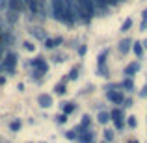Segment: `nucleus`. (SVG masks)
I'll use <instances>...</instances> for the list:
<instances>
[{
	"instance_id": "obj_3",
	"label": "nucleus",
	"mask_w": 147,
	"mask_h": 143,
	"mask_svg": "<svg viewBox=\"0 0 147 143\" xmlns=\"http://www.w3.org/2000/svg\"><path fill=\"white\" fill-rule=\"evenodd\" d=\"M52 17L65 24V9H63L61 0H52Z\"/></svg>"
},
{
	"instance_id": "obj_35",
	"label": "nucleus",
	"mask_w": 147,
	"mask_h": 143,
	"mask_svg": "<svg viewBox=\"0 0 147 143\" xmlns=\"http://www.w3.org/2000/svg\"><path fill=\"white\" fill-rule=\"evenodd\" d=\"M4 2H6V0H0V4H4Z\"/></svg>"
},
{
	"instance_id": "obj_17",
	"label": "nucleus",
	"mask_w": 147,
	"mask_h": 143,
	"mask_svg": "<svg viewBox=\"0 0 147 143\" xmlns=\"http://www.w3.org/2000/svg\"><path fill=\"white\" fill-rule=\"evenodd\" d=\"M63 111H65V115H67V113H73V111H75V104L67 102V104L63 106Z\"/></svg>"
},
{
	"instance_id": "obj_13",
	"label": "nucleus",
	"mask_w": 147,
	"mask_h": 143,
	"mask_svg": "<svg viewBox=\"0 0 147 143\" xmlns=\"http://www.w3.org/2000/svg\"><path fill=\"white\" fill-rule=\"evenodd\" d=\"M138 71H140V63H130L129 67H127V71H125V73L130 76L132 73H138Z\"/></svg>"
},
{
	"instance_id": "obj_31",
	"label": "nucleus",
	"mask_w": 147,
	"mask_h": 143,
	"mask_svg": "<svg viewBox=\"0 0 147 143\" xmlns=\"http://www.w3.org/2000/svg\"><path fill=\"white\" fill-rule=\"evenodd\" d=\"M88 125H90V117L86 115V117H82V126H88Z\"/></svg>"
},
{
	"instance_id": "obj_19",
	"label": "nucleus",
	"mask_w": 147,
	"mask_h": 143,
	"mask_svg": "<svg viewBox=\"0 0 147 143\" xmlns=\"http://www.w3.org/2000/svg\"><path fill=\"white\" fill-rule=\"evenodd\" d=\"M91 140H93V138H91V134H86V136H80V141H82V143H91Z\"/></svg>"
},
{
	"instance_id": "obj_25",
	"label": "nucleus",
	"mask_w": 147,
	"mask_h": 143,
	"mask_svg": "<svg viewBox=\"0 0 147 143\" xmlns=\"http://www.w3.org/2000/svg\"><path fill=\"white\" fill-rule=\"evenodd\" d=\"M58 123H60V125H61V123H65V121H67V115H65V113H61V115H58Z\"/></svg>"
},
{
	"instance_id": "obj_12",
	"label": "nucleus",
	"mask_w": 147,
	"mask_h": 143,
	"mask_svg": "<svg viewBox=\"0 0 147 143\" xmlns=\"http://www.w3.org/2000/svg\"><path fill=\"white\" fill-rule=\"evenodd\" d=\"M60 43H61L60 37H56V39H47V41H45V47H47V48H54V47H58Z\"/></svg>"
},
{
	"instance_id": "obj_20",
	"label": "nucleus",
	"mask_w": 147,
	"mask_h": 143,
	"mask_svg": "<svg viewBox=\"0 0 147 143\" xmlns=\"http://www.w3.org/2000/svg\"><path fill=\"white\" fill-rule=\"evenodd\" d=\"M76 76H78V67H75L71 73H69V78L71 80H76Z\"/></svg>"
},
{
	"instance_id": "obj_5",
	"label": "nucleus",
	"mask_w": 147,
	"mask_h": 143,
	"mask_svg": "<svg viewBox=\"0 0 147 143\" xmlns=\"http://www.w3.org/2000/svg\"><path fill=\"white\" fill-rule=\"evenodd\" d=\"M15 63H17V54H7L6 56V60H4V63H2V69H6V71H11L13 73V69H15Z\"/></svg>"
},
{
	"instance_id": "obj_6",
	"label": "nucleus",
	"mask_w": 147,
	"mask_h": 143,
	"mask_svg": "<svg viewBox=\"0 0 147 143\" xmlns=\"http://www.w3.org/2000/svg\"><path fill=\"white\" fill-rule=\"evenodd\" d=\"M7 6H9V11H15V13H21L24 9V0H7Z\"/></svg>"
},
{
	"instance_id": "obj_2",
	"label": "nucleus",
	"mask_w": 147,
	"mask_h": 143,
	"mask_svg": "<svg viewBox=\"0 0 147 143\" xmlns=\"http://www.w3.org/2000/svg\"><path fill=\"white\" fill-rule=\"evenodd\" d=\"M61 4H63V9H65V24L67 26L76 24V21H80V19H78V13H76L75 0H61Z\"/></svg>"
},
{
	"instance_id": "obj_24",
	"label": "nucleus",
	"mask_w": 147,
	"mask_h": 143,
	"mask_svg": "<svg viewBox=\"0 0 147 143\" xmlns=\"http://www.w3.org/2000/svg\"><path fill=\"white\" fill-rule=\"evenodd\" d=\"M104 136H106V140H108V141L114 140V132H112V130H106V132H104Z\"/></svg>"
},
{
	"instance_id": "obj_9",
	"label": "nucleus",
	"mask_w": 147,
	"mask_h": 143,
	"mask_svg": "<svg viewBox=\"0 0 147 143\" xmlns=\"http://www.w3.org/2000/svg\"><path fill=\"white\" fill-rule=\"evenodd\" d=\"M108 100H112V102H115V104L125 102L123 95H121V93H117V91H108Z\"/></svg>"
},
{
	"instance_id": "obj_33",
	"label": "nucleus",
	"mask_w": 147,
	"mask_h": 143,
	"mask_svg": "<svg viewBox=\"0 0 147 143\" xmlns=\"http://www.w3.org/2000/svg\"><path fill=\"white\" fill-rule=\"evenodd\" d=\"M145 95H147V86L144 87V91H142V97H145Z\"/></svg>"
},
{
	"instance_id": "obj_11",
	"label": "nucleus",
	"mask_w": 147,
	"mask_h": 143,
	"mask_svg": "<svg viewBox=\"0 0 147 143\" xmlns=\"http://www.w3.org/2000/svg\"><path fill=\"white\" fill-rule=\"evenodd\" d=\"M130 50V39H123L121 43H119V52L121 54H127Z\"/></svg>"
},
{
	"instance_id": "obj_21",
	"label": "nucleus",
	"mask_w": 147,
	"mask_h": 143,
	"mask_svg": "<svg viewBox=\"0 0 147 143\" xmlns=\"http://www.w3.org/2000/svg\"><path fill=\"white\" fill-rule=\"evenodd\" d=\"M121 117H123V111L121 110H115L114 113H112V119H114V121H115V119H121Z\"/></svg>"
},
{
	"instance_id": "obj_18",
	"label": "nucleus",
	"mask_w": 147,
	"mask_h": 143,
	"mask_svg": "<svg viewBox=\"0 0 147 143\" xmlns=\"http://www.w3.org/2000/svg\"><path fill=\"white\" fill-rule=\"evenodd\" d=\"M54 89H56V93H58V95H63V93H65V86H63V84H58Z\"/></svg>"
},
{
	"instance_id": "obj_30",
	"label": "nucleus",
	"mask_w": 147,
	"mask_h": 143,
	"mask_svg": "<svg viewBox=\"0 0 147 143\" xmlns=\"http://www.w3.org/2000/svg\"><path fill=\"white\" fill-rule=\"evenodd\" d=\"M104 2H106L108 6H115V4H119L121 0H104Z\"/></svg>"
},
{
	"instance_id": "obj_7",
	"label": "nucleus",
	"mask_w": 147,
	"mask_h": 143,
	"mask_svg": "<svg viewBox=\"0 0 147 143\" xmlns=\"http://www.w3.org/2000/svg\"><path fill=\"white\" fill-rule=\"evenodd\" d=\"M32 65H34V67H37L41 73H47L49 71V65H47V61H45L43 58H36V60L32 61Z\"/></svg>"
},
{
	"instance_id": "obj_16",
	"label": "nucleus",
	"mask_w": 147,
	"mask_h": 143,
	"mask_svg": "<svg viewBox=\"0 0 147 143\" xmlns=\"http://www.w3.org/2000/svg\"><path fill=\"white\" fill-rule=\"evenodd\" d=\"M130 26H132V19H127V21L123 22V26H121V32H129Z\"/></svg>"
},
{
	"instance_id": "obj_34",
	"label": "nucleus",
	"mask_w": 147,
	"mask_h": 143,
	"mask_svg": "<svg viewBox=\"0 0 147 143\" xmlns=\"http://www.w3.org/2000/svg\"><path fill=\"white\" fill-rule=\"evenodd\" d=\"M142 47H145V48H147V39L144 41V43H142Z\"/></svg>"
},
{
	"instance_id": "obj_15",
	"label": "nucleus",
	"mask_w": 147,
	"mask_h": 143,
	"mask_svg": "<svg viewBox=\"0 0 147 143\" xmlns=\"http://www.w3.org/2000/svg\"><path fill=\"white\" fill-rule=\"evenodd\" d=\"M99 121L102 123V125H104V123H108V121H110V113H106V111H100V113H99Z\"/></svg>"
},
{
	"instance_id": "obj_27",
	"label": "nucleus",
	"mask_w": 147,
	"mask_h": 143,
	"mask_svg": "<svg viewBox=\"0 0 147 143\" xmlns=\"http://www.w3.org/2000/svg\"><path fill=\"white\" fill-rule=\"evenodd\" d=\"M24 48H26V50H30V52H34V50H36V45H34V43H26V45H24Z\"/></svg>"
},
{
	"instance_id": "obj_4",
	"label": "nucleus",
	"mask_w": 147,
	"mask_h": 143,
	"mask_svg": "<svg viewBox=\"0 0 147 143\" xmlns=\"http://www.w3.org/2000/svg\"><path fill=\"white\" fill-rule=\"evenodd\" d=\"M91 6H93L95 15H104L108 11V7H110L104 0H91Z\"/></svg>"
},
{
	"instance_id": "obj_28",
	"label": "nucleus",
	"mask_w": 147,
	"mask_h": 143,
	"mask_svg": "<svg viewBox=\"0 0 147 143\" xmlns=\"http://www.w3.org/2000/svg\"><path fill=\"white\" fill-rule=\"evenodd\" d=\"M65 138H67V140H75V138H76V134L69 130V132H65Z\"/></svg>"
},
{
	"instance_id": "obj_10",
	"label": "nucleus",
	"mask_w": 147,
	"mask_h": 143,
	"mask_svg": "<svg viewBox=\"0 0 147 143\" xmlns=\"http://www.w3.org/2000/svg\"><path fill=\"white\" fill-rule=\"evenodd\" d=\"M39 104L43 108H49V106H52V97L47 95V93H43V95H39Z\"/></svg>"
},
{
	"instance_id": "obj_23",
	"label": "nucleus",
	"mask_w": 147,
	"mask_h": 143,
	"mask_svg": "<svg viewBox=\"0 0 147 143\" xmlns=\"http://www.w3.org/2000/svg\"><path fill=\"white\" fill-rule=\"evenodd\" d=\"M145 28H147V9L144 11V22H142V30L145 32Z\"/></svg>"
},
{
	"instance_id": "obj_22",
	"label": "nucleus",
	"mask_w": 147,
	"mask_h": 143,
	"mask_svg": "<svg viewBox=\"0 0 147 143\" xmlns=\"http://www.w3.org/2000/svg\"><path fill=\"white\" fill-rule=\"evenodd\" d=\"M21 128V121H17V119H15L13 123H11V130H19Z\"/></svg>"
},
{
	"instance_id": "obj_29",
	"label": "nucleus",
	"mask_w": 147,
	"mask_h": 143,
	"mask_svg": "<svg viewBox=\"0 0 147 143\" xmlns=\"http://www.w3.org/2000/svg\"><path fill=\"white\" fill-rule=\"evenodd\" d=\"M123 86H125L127 89H132V80H125V82H123Z\"/></svg>"
},
{
	"instance_id": "obj_14",
	"label": "nucleus",
	"mask_w": 147,
	"mask_h": 143,
	"mask_svg": "<svg viewBox=\"0 0 147 143\" xmlns=\"http://www.w3.org/2000/svg\"><path fill=\"white\" fill-rule=\"evenodd\" d=\"M132 50H134V54H136L138 58L144 54V47H142V43H134V47H132Z\"/></svg>"
},
{
	"instance_id": "obj_32",
	"label": "nucleus",
	"mask_w": 147,
	"mask_h": 143,
	"mask_svg": "<svg viewBox=\"0 0 147 143\" xmlns=\"http://www.w3.org/2000/svg\"><path fill=\"white\" fill-rule=\"evenodd\" d=\"M115 126H117V128H123V121H121V119H115Z\"/></svg>"
},
{
	"instance_id": "obj_1",
	"label": "nucleus",
	"mask_w": 147,
	"mask_h": 143,
	"mask_svg": "<svg viewBox=\"0 0 147 143\" xmlns=\"http://www.w3.org/2000/svg\"><path fill=\"white\" fill-rule=\"evenodd\" d=\"M75 4H76V13H78V19L82 22H90L91 19L95 17L91 0H75Z\"/></svg>"
},
{
	"instance_id": "obj_26",
	"label": "nucleus",
	"mask_w": 147,
	"mask_h": 143,
	"mask_svg": "<svg viewBox=\"0 0 147 143\" xmlns=\"http://www.w3.org/2000/svg\"><path fill=\"white\" fill-rule=\"evenodd\" d=\"M127 123H129V126H132V128L138 125V123H136V117H129V121H127Z\"/></svg>"
},
{
	"instance_id": "obj_8",
	"label": "nucleus",
	"mask_w": 147,
	"mask_h": 143,
	"mask_svg": "<svg viewBox=\"0 0 147 143\" xmlns=\"http://www.w3.org/2000/svg\"><path fill=\"white\" fill-rule=\"evenodd\" d=\"M24 6L28 7L32 13H39V0H24Z\"/></svg>"
}]
</instances>
